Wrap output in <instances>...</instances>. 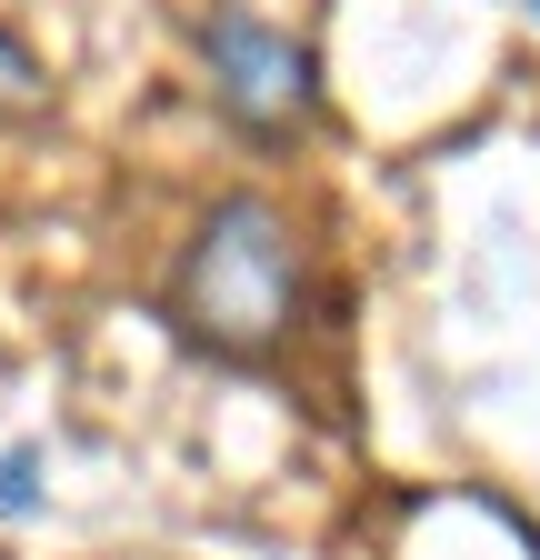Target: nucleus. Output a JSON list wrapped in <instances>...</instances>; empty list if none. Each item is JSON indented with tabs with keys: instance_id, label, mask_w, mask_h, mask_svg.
<instances>
[{
	"instance_id": "nucleus-1",
	"label": "nucleus",
	"mask_w": 540,
	"mask_h": 560,
	"mask_svg": "<svg viewBox=\"0 0 540 560\" xmlns=\"http://www.w3.org/2000/svg\"><path fill=\"white\" fill-rule=\"evenodd\" d=\"M301 311V250H291V221L270 200L231 190L200 210V231L180 241V270H171V320L190 350L211 361H270Z\"/></svg>"
},
{
	"instance_id": "nucleus-2",
	"label": "nucleus",
	"mask_w": 540,
	"mask_h": 560,
	"mask_svg": "<svg viewBox=\"0 0 540 560\" xmlns=\"http://www.w3.org/2000/svg\"><path fill=\"white\" fill-rule=\"evenodd\" d=\"M200 60H211V91H221V110L240 130L281 140V130L310 120V50L291 31H270L250 11H211L200 21Z\"/></svg>"
},
{
	"instance_id": "nucleus-3",
	"label": "nucleus",
	"mask_w": 540,
	"mask_h": 560,
	"mask_svg": "<svg viewBox=\"0 0 540 560\" xmlns=\"http://www.w3.org/2000/svg\"><path fill=\"white\" fill-rule=\"evenodd\" d=\"M40 511V451H0V521Z\"/></svg>"
},
{
	"instance_id": "nucleus-4",
	"label": "nucleus",
	"mask_w": 540,
	"mask_h": 560,
	"mask_svg": "<svg viewBox=\"0 0 540 560\" xmlns=\"http://www.w3.org/2000/svg\"><path fill=\"white\" fill-rule=\"evenodd\" d=\"M21 91H31V50L0 40V101H21Z\"/></svg>"
}]
</instances>
